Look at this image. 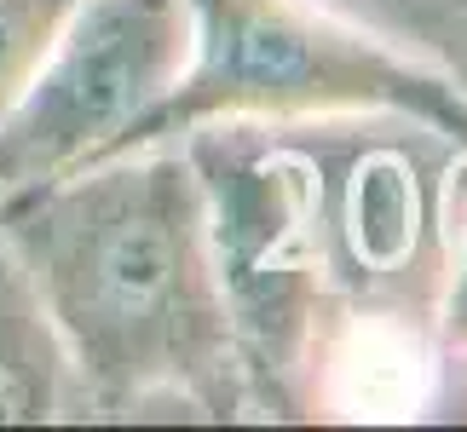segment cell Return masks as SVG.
I'll use <instances>...</instances> for the list:
<instances>
[{
  "instance_id": "6da1fadb",
  "label": "cell",
  "mask_w": 467,
  "mask_h": 432,
  "mask_svg": "<svg viewBox=\"0 0 467 432\" xmlns=\"http://www.w3.org/2000/svg\"><path fill=\"white\" fill-rule=\"evenodd\" d=\"M41 294L76 416H248L225 283L185 144H133L0 202Z\"/></svg>"
},
{
  "instance_id": "7a4b0ae2",
  "label": "cell",
  "mask_w": 467,
  "mask_h": 432,
  "mask_svg": "<svg viewBox=\"0 0 467 432\" xmlns=\"http://www.w3.org/2000/svg\"><path fill=\"white\" fill-rule=\"evenodd\" d=\"M196 46L133 144H168L208 121H340L410 116L467 139V93L317 0H191Z\"/></svg>"
},
{
  "instance_id": "3957f363",
  "label": "cell",
  "mask_w": 467,
  "mask_h": 432,
  "mask_svg": "<svg viewBox=\"0 0 467 432\" xmlns=\"http://www.w3.org/2000/svg\"><path fill=\"white\" fill-rule=\"evenodd\" d=\"M196 46L191 0H76L0 116V202L128 150Z\"/></svg>"
},
{
  "instance_id": "277c9868",
  "label": "cell",
  "mask_w": 467,
  "mask_h": 432,
  "mask_svg": "<svg viewBox=\"0 0 467 432\" xmlns=\"http://www.w3.org/2000/svg\"><path fill=\"white\" fill-rule=\"evenodd\" d=\"M335 220L317 208V225H335L347 237V260L375 294L399 288L410 305L439 300V231L433 196L421 190V173L392 133H369L340 168Z\"/></svg>"
},
{
  "instance_id": "5b68a950",
  "label": "cell",
  "mask_w": 467,
  "mask_h": 432,
  "mask_svg": "<svg viewBox=\"0 0 467 432\" xmlns=\"http://www.w3.org/2000/svg\"><path fill=\"white\" fill-rule=\"evenodd\" d=\"M64 416H76L64 346L29 283V265L0 231V427H41Z\"/></svg>"
},
{
  "instance_id": "8992f818",
  "label": "cell",
  "mask_w": 467,
  "mask_h": 432,
  "mask_svg": "<svg viewBox=\"0 0 467 432\" xmlns=\"http://www.w3.org/2000/svg\"><path fill=\"white\" fill-rule=\"evenodd\" d=\"M433 231H439V312L451 346L467 352V139H456L451 161L433 190Z\"/></svg>"
},
{
  "instance_id": "52a82bcc",
  "label": "cell",
  "mask_w": 467,
  "mask_h": 432,
  "mask_svg": "<svg viewBox=\"0 0 467 432\" xmlns=\"http://www.w3.org/2000/svg\"><path fill=\"white\" fill-rule=\"evenodd\" d=\"M69 6L76 0H0V116L24 93V81L35 76V64L52 46Z\"/></svg>"
}]
</instances>
